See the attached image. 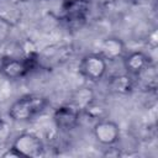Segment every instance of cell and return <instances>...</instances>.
I'll return each instance as SVG.
<instances>
[{"label":"cell","mask_w":158,"mask_h":158,"mask_svg":"<svg viewBox=\"0 0 158 158\" xmlns=\"http://www.w3.org/2000/svg\"><path fill=\"white\" fill-rule=\"evenodd\" d=\"M49 105L46 96L38 94H27L15 100L9 107L7 115L12 121L27 122L42 114Z\"/></svg>","instance_id":"1"},{"label":"cell","mask_w":158,"mask_h":158,"mask_svg":"<svg viewBox=\"0 0 158 158\" xmlns=\"http://www.w3.org/2000/svg\"><path fill=\"white\" fill-rule=\"evenodd\" d=\"M33 57L25 58L4 57L0 60V75L7 80H19L25 78L33 67Z\"/></svg>","instance_id":"2"},{"label":"cell","mask_w":158,"mask_h":158,"mask_svg":"<svg viewBox=\"0 0 158 158\" xmlns=\"http://www.w3.org/2000/svg\"><path fill=\"white\" fill-rule=\"evenodd\" d=\"M107 72V60L99 53L85 54L79 63V73L91 83L100 81Z\"/></svg>","instance_id":"3"},{"label":"cell","mask_w":158,"mask_h":158,"mask_svg":"<svg viewBox=\"0 0 158 158\" xmlns=\"http://www.w3.org/2000/svg\"><path fill=\"white\" fill-rule=\"evenodd\" d=\"M11 147L21 158H37L44 152V143L40 136L32 132L20 133L12 142Z\"/></svg>","instance_id":"4"},{"label":"cell","mask_w":158,"mask_h":158,"mask_svg":"<svg viewBox=\"0 0 158 158\" xmlns=\"http://www.w3.org/2000/svg\"><path fill=\"white\" fill-rule=\"evenodd\" d=\"M93 135L96 142H99L102 146L111 147L120 141L121 130L115 121L109 118H101L94 123Z\"/></svg>","instance_id":"5"},{"label":"cell","mask_w":158,"mask_h":158,"mask_svg":"<svg viewBox=\"0 0 158 158\" xmlns=\"http://www.w3.org/2000/svg\"><path fill=\"white\" fill-rule=\"evenodd\" d=\"M81 111L70 101L58 106L53 112V122L60 131H70L79 123Z\"/></svg>","instance_id":"6"},{"label":"cell","mask_w":158,"mask_h":158,"mask_svg":"<svg viewBox=\"0 0 158 158\" xmlns=\"http://www.w3.org/2000/svg\"><path fill=\"white\" fill-rule=\"evenodd\" d=\"M122 64L127 74L138 77L148 67L152 65V58L143 51H131L128 53H125V56L122 57Z\"/></svg>","instance_id":"7"},{"label":"cell","mask_w":158,"mask_h":158,"mask_svg":"<svg viewBox=\"0 0 158 158\" xmlns=\"http://www.w3.org/2000/svg\"><path fill=\"white\" fill-rule=\"evenodd\" d=\"M90 0H67L63 1V19L69 23L83 22L90 11Z\"/></svg>","instance_id":"8"},{"label":"cell","mask_w":158,"mask_h":158,"mask_svg":"<svg viewBox=\"0 0 158 158\" xmlns=\"http://www.w3.org/2000/svg\"><path fill=\"white\" fill-rule=\"evenodd\" d=\"M99 49V54H101L106 60H117L125 56L126 46L120 37L109 36L101 41Z\"/></svg>","instance_id":"9"},{"label":"cell","mask_w":158,"mask_h":158,"mask_svg":"<svg viewBox=\"0 0 158 158\" xmlns=\"http://www.w3.org/2000/svg\"><path fill=\"white\" fill-rule=\"evenodd\" d=\"M110 91L117 95H128L135 90V79L132 75L123 73L112 75L107 83Z\"/></svg>","instance_id":"10"},{"label":"cell","mask_w":158,"mask_h":158,"mask_svg":"<svg viewBox=\"0 0 158 158\" xmlns=\"http://www.w3.org/2000/svg\"><path fill=\"white\" fill-rule=\"evenodd\" d=\"M0 17L5 19L15 26L21 21V7L14 0H0Z\"/></svg>","instance_id":"11"},{"label":"cell","mask_w":158,"mask_h":158,"mask_svg":"<svg viewBox=\"0 0 158 158\" xmlns=\"http://www.w3.org/2000/svg\"><path fill=\"white\" fill-rule=\"evenodd\" d=\"M93 101H94V93L89 88H81V89L77 90L73 94L72 100H70V102L73 105H75L80 111H83Z\"/></svg>","instance_id":"12"},{"label":"cell","mask_w":158,"mask_h":158,"mask_svg":"<svg viewBox=\"0 0 158 158\" xmlns=\"http://www.w3.org/2000/svg\"><path fill=\"white\" fill-rule=\"evenodd\" d=\"M81 114H85L86 116H89L90 118L95 120V122H96V121H99L101 118H105V114L106 112H105V109L101 105H98V104H95V101H93L91 104H89L81 111Z\"/></svg>","instance_id":"13"},{"label":"cell","mask_w":158,"mask_h":158,"mask_svg":"<svg viewBox=\"0 0 158 158\" xmlns=\"http://www.w3.org/2000/svg\"><path fill=\"white\" fill-rule=\"evenodd\" d=\"M12 28H14L12 23H10L5 19L0 17V47L9 40V37L11 36Z\"/></svg>","instance_id":"14"},{"label":"cell","mask_w":158,"mask_h":158,"mask_svg":"<svg viewBox=\"0 0 158 158\" xmlns=\"http://www.w3.org/2000/svg\"><path fill=\"white\" fill-rule=\"evenodd\" d=\"M11 136V127H10V123L4 120V118H0V148L9 141Z\"/></svg>","instance_id":"15"},{"label":"cell","mask_w":158,"mask_h":158,"mask_svg":"<svg viewBox=\"0 0 158 158\" xmlns=\"http://www.w3.org/2000/svg\"><path fill=\"white\" fill-rule=\"evenodd\" d=\"M1 156H2V157H5V158H7V157H16V158H21V157H20V154H19V153L12 148V147H10V148H9L6 152H4Z\"/></svg>","instance_id":"16"},{"label":"cell","mask_w":158,"mask_h":158,"mask_svg":"<svg viewBox=\"0 0 158 158\" xmlns=\"http://www.w3.org/2000/svg\"><path fill=\"white\" fill-rule=\"evenodd\" d=\"M63 1H67V0H63Z\"/></svg>","instance_id":"17"}]
</instances>
